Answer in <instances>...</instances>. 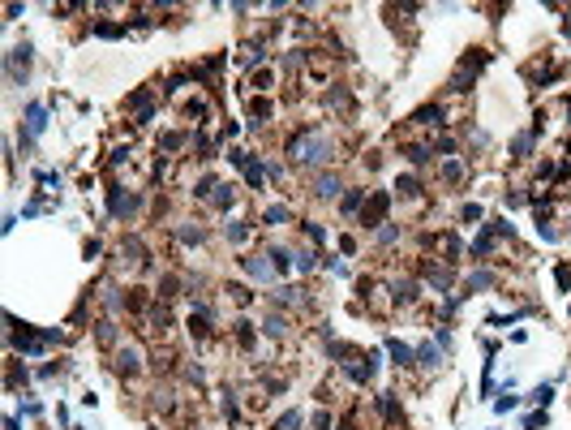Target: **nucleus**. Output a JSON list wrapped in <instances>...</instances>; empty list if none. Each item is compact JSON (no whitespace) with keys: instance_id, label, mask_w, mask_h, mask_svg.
I'll return each mask as SVG.
<instances>
[{"instance_id":"39448f33","label":"nucleus","mask_w":571,"mask_h":430,"mask_svg":"<svg viewBox=\"0 0 571 430\" xmlns=\"http://www.w3.org/2000/svg\"><path fill=\"white\" fill-rule=\"evenodd\" d=\"M120 370H125V374L138 370V353H133V349H120Z\"/></svg>"},{"instance_id":"6e6552de","label":"nucleus","mask_w":571,"mask_h":430,"mask_svg":"<svg viewBox=\"0 0 571 430\" xmlns=\"http://www.w3.org/2000/svg\"><path fill=\"white\" fill-rule=\"evenodd\" d=\"M417 357H421V366H438V353H434V349H430V344H425V349H421Z\"/></svg>"},{"instance_id":"20e7f679","label":"nucleus","mask_w":571,"mask_h":430,"mask_svg":"<svg viewBox=\"0 0 571 430\" xmlns=\"http://www.w3.org/2000/svg\"><path fill=\"white\" fill-rule=\"evenodd\" d=\"M386 349H391V357H395L399 366H404V362H412V349H408V344H399V340H386Z\"/></svg>"},{"instance_id":"f8f14e48","label":"nucleus","mask_w":571,"mask_h":430,"mask_svg":"<svg viewBox=\"0 0 571 430\" xmlns=\"http://www.w3.org/2000/svg\"><path fill=\"white\" fill-rule=\"evenodd\" d=\"M541 426H545V417H541V413H537V417H528V422H524V430H541Z\"/></svg>"},{"instance_id":"7ed1b4c3","label":"nucleus","mask_w":571,"mask_h":430,"mask_svg":"<svg viewBox=\"0 0 571 430\" xmlns=\"http://www.w3.org/2000/svg\"><path fill=\"white\" fill-rule=\"evenodd\" d=\"M314 189H318V198H335L339 194V181H335V176H318V185H314Z\"/></svg>"},{"instance_id":"0eeeda50","label":"nucleus","mask_w":571,"mask_h":430,"mask_svg":"<svg viewBox=\"0 0 571 430\" xmlns=\"http://www.w3.org/2000/svg\"><path fill=\"white\" fill-rule=\"evenodd\" d=\"M490 284H494V276H490V271H477V276L468 280V289H490Z\"/></svg>"},{"instance_id":"1a4fd4ad","label":"nucleus","mask_w":571,"mask_h":430,"mask_svg":"<svg viewBox=\"0 0 571 430\" xmlns=\"http://www.w3.org/2000/svg\"><path fill=\"white\" fill-rule=\"evenodd\" d=\"M408 159H412V164H425V159H430V151H425V147H412Z\"/></svg>"},{"instance_id":"423d86ee","label":"nucleus","mask_w":571,"mask_h":430,"mask_svg":"<svg viewBox=\"0 0 571 430\" xmlns=\"http://www.w3.org/2000/svg\"><path fill=\"white\" fill-rule=\"evenodd\" d=\"M249 276H258V280H266V276H271V267H266V262H262V258H249Z\"/></svg>"},{"instance_id":"f257e3e1","label":"nucleus","mask_w":571,"mask_h":430,"mask_svg":"<svg viewBox=\"0 0 571 430\" xmlns=\"http://www.w3.org/2000/svg\"><path fill=\"white\" fill-rule=\"evenodd\" d=\"M292 155H297V159H305V164H322L326 155H331V142H326L322 134L301 138V142H292Z\"/></svg>"},{"instance_id":"f03ea898","label":"nucleus","mask_w":571,"mask_h":430,"mask_svg":"<svg viewBox=\"0 0 571 430\" xmlns=\"http://www.w3.org/2000/svg\"><path fill=\"white\" fill-rule=\"evenodd\" d=\"M26 116H30V121H26V125H30V134H43V125H47V112H43V107H39V103H30V107H26Z\"/></svg>"},{"instance_id":"9b49d317","label":"nucleus","mask_w":571,"mask_h":430,"mask_svg":"<svg viewBox=\"0 0 571 430\" xmlns=\"http://www.w3.org/2000/svg\"><path fill=\"white\" fill-rule=\"evenodd\" d=\"M266 220L279 224V220H288V211H284V207H271V211H266Z\"/></svg>"},{"instance_id":"9d476101","label":"nucleus","mask_w":571,"mask_h":430,"mask_svg":"<svg viewBox=\"0 0 571 430\" xmlns=\"http://www.w3.org/2000/svg\"><path fill=\"white\" fill-rule=\"evenodd\" d=\"M550 396H554V387H537V391H532V400H541V404H550Z\"/></svg>"}]
</instances>
